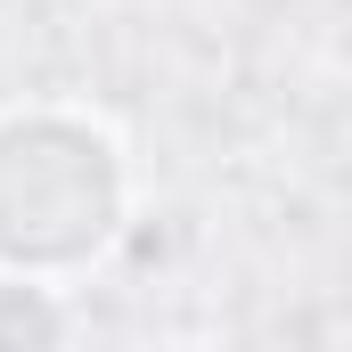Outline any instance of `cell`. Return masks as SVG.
<instances>
[{
    "label": "cell",
    "instance_id": "6da1fadb",
    "mask_svg": "<svg viewBox=\"0 0 352 352\" xmlns=\"http://www.w3.org/2000/svg\"><path fill=\"white\" fill-rule=\"evenodd\" d=\"M140 230L131 140L82 98L0 107V270L82 287Z\"/></svg>",
    "mask_w": 352,
    "mask_h": 352
},
{
    "label": "cell",
    "instance_id": "7a4b0ae2",
    "mask_svg": "<svg viewBox=\"0 0 352 352\" xmlns=\"http://www.w3.org/2000/svg\"><path fill=\"white\" fill-rule=\"evenodd\" d=\"M0 352H74V287L0 270Z\"/></svg>",
    "mask_w": 352,
    "mask_h": 352
},
{
    "label": "cell",
    "instance_id": "3957f363",
    "mask_svg": "<svg viewBox=\"0 0 352 352\" xmlns=\"http://www.w3.org/2000/svg\"><path fill=\"white\" fill-rule=\"evenodd\" d=\"M328 74H336V82L352 90V8H344V25L328 33Z\"/></svg>",
    "mask_w": 352,
    "mask_h": 352
},
{
    "label": "cell",
    "instance_id": "277c9868",
    "mask_svg": "<svg viewBox=\"0 0 352 352\" xmlns=\"http://www.w3.org/2000/svg\"><path fill=\"white\" fill-rule=\"evenodd\" d=\"M164 352H230V344H213V336H180V344H164Z\"/></svg>",
    "mask_w": 352,
    "mask_h": 352
}]
</instances>
